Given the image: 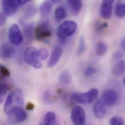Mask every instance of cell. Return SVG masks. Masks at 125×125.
Segmentation results:
<instances>
[{
	"label": "cell",
	"instance_id": "obj_1",
	"mask_svg": "<svg viewBox=\"0 0 125 125\" xmlns=\"http://www.w3.org/2000/svg\"><path fill=\"white\" fill-rule=\"evenodd\" d=\"M23 106L22 93L21 90H17L7 97L4 106V112L8 116L17 110L22 108Z\"/></svg>",
	"mask_w": 125,
	"mask_h": 125
},
{
	"label": "cell",
	"instance_id": "obj_2",
	"mask_svg": "<svg viewBox=\"0 0 125 125\" xmlns=\"http://www.w3.org/2000/svg\"><path fill=\"white\" fill-rule=\"evenodd\" d=\"M98 95V91L95 88L90 89L85 93H73L71 95V99L82 104H89L94 102Z\"/></svg>",
	"mask_w": 125,
	"mask_h": 125
},
{
	"label": "cell",
	"instance_id": "obj_3",
	"mask_svg": "<svg viewBox=\"0 0 125 125\" xmlns=\"http://www.w3.org/2000/svg\"><path fill=\"white\" fill-rule=\"evenodd\" d=\"M77 24L73 21H66L59 25L57 30V34L60 40H66L72 36L76 31Z\"/></svg>",
	"mask_w": 125,
	"mask_h": 125
},
{
	"label": "cell",
	"instance_id": "obj_4",
	"mask_svg": "<svg viewBox=\"0 0 125 125\" xmlns=\"http://www.w3.org/2000/svg\"><path fill=\"white\" fill-rule=\"evenodd\" d=\"M24 59L26 63L36 69H40L42 67V64L39 60L38 50L33 46L28 47L25 49Z\"/></svg>",
	"mask_w": 125,
	"mask_h": 125
},
{
	"label": "cell",
	"instance_id": "obj_5",
	"mask_svg": "<svg viewBox=\"0 0 125 125\" xmlns=\"http://www.w3.org/2000/svg\"><path fill=\"white\" fill-rule=\"evenodd\" d=\"M29 1L28 0H4L2 2L3 12L7 16L13 15L20 7Z\"/></svg>",
	"mask_w": 125,
	"mask_h": 125
},
{
	"label": "cell",
	"instance_id": "obj_6",
	"mask_svg": "<svg viewBox=\"0 0 125 125\" xmlns=\"http://www.w3.org/2000/svg\"><path fill=\"white\" fill-rule=\"evenodd\" d=\"M34 34L36 39L40 41L50 37L52 32L49 21L44 20L40 22L36 27Z\"/></svg>",
	"mask_w": 125,
	"mask_h": 125
},
{
	"label": "cell",
	"instance_id": "obj_7",
	"mask_svg": "<svg viewBox=\"0 0 125 125\" xmlns=\"http://www.w3.org/2000/svg\"><path fill=\"white\" fill-rule=\"evenodd\" d=\"M8 38L10 43L13 45H20L22 42L23 35L17 24H14L10 27L8 31Z\"/></svg>",
	"mask_w": 125,
	"mask_h": 125
},
{
	"label": "cell",
	"instance_id": "obj_8",
	"mask_svg": "<svg viewBox=\"0 0 125 125\" xmlns=\"http://www.w3.org/2000/svg\"><path fill=\"white\" fill-rule=\"evenodd\" d=\"M71 119L73 125H85L86 115L83 109L80 106L74 107L71 112Z\"/></svg>",
	"mask_w": 125,
	"mask_h": 125
},
{
	"label": "cell",
	"instance_id": "obj_9",
	"mask_svg": "<svg viewBox=\"0 0 125 125\" xmlns=\"http://www.w3.org/2000/svg\"><path fill=\"white\" fill-rule=\"evenodd\" d=\"M118 95L117 92L113 89L105 90L102 95L101 100L106 106L114 105L117 102Z\"/></svg>",
	"mask_w": 125,
	"mask_h": 125
},
{
	"label": "cell",
	"instance_id": "obj_10",
	"mask_svg": "<svg viewBox=\"0 0 125 125\" xmlns=\"http://www.w3.org/2000/svg\"><path fill=\"white\" fill-rule=\"evenodd\" d=\"M27 117L26 112L22 108L17 110L8 116V120L11 124H17L24 121Z\"/></svg>",
	"mask_w": 125,
	"mask_h": 125
},
{
	"label": "cell",
	"instance_id": "obj_11",
	"mask_svg": "<svg viewBox=\"0 0 125 125\" xmlns=\"http://www.w3.org/2000/svg\"><path fill=\"white\" fill-rule=\"evenodd\" d=\"M114 3V1L113 0H104L102 2L100 12L102 18L105 19H108L111 17Z\"/></svg>",
	"mask_w": 125,
	"mask_h": 125
},
{
	"label": "cell",
	"instance_id": "obj_12",
	"mask_svg": "<svg viewBox=\"0 0 125 125\" xmlns=\"http://www.w3.org/2000/svg\"><path fill=\"white\" fill-rule=\"evenodd\" d=\"M63 52V50L61 46L58 45L55 47L48 63V67L52 68L56 66L60 61Z\"/></svg>",
	"mask_w": 125,
	"mask_h": 125
},
{
	"label": "cell",
	"instance_id": "obj_13",
	"mask_svg": "<svg viewBox=\"0 0 125 125\" xmlns=\"http://www.w3.org/2000/svg\"><path fill=\"white\" fill-rule=\"evenodd\" d=\"M105 106L101 99H99L95 102L93 107V113L95 117L101 118L105 116L106 114Z\"/></svg>",
	"mask_w": 125,
	"mask_h": 125
},
{
	"label": "cell",
	"instance_id": "obj_14",
	"mask_svg": "<svg viewBox=\"0 0 125 125\" xmlns=\"http://www.w3.org/2000/svg\"><path fill=\"white\" fill-rule=\"evenodd\" d=\"M15 49L12 45L7 43H4L2 45L1 55L3 59H12L15 56Z\"/></svg>",
	"mask_w": 125,
	"mask_h": 125
},
{
	"label": "cell",
	"instance_id": "obj_15",
	"mask_svg": "<svg viewBox=\"0 0 125 125\" xmlns=\"http://www.w3.org/2000/svg\"><path fill=\"white\" fill-rule=\"evenodd\" d=\"M39 125H59L56 115L52 112H47Z\"/></svg>",
	"mask_w": 125,
	"mask_h": 125
},
{
	"label": "cell",
	"instance_id": "obj_16",
	"mask_svg": "<svg viewBox=\"0 0 125 125\" xmlns=\"http://www.w3.org/2000/svg\"><path fill=\"white\" fill-rule=\"evenodd\" d=\"M111 71L116 76H120L125 73V61L119 60L115 63L112 66Z\"/></svg>",
	"mask_w": 125,
	"mask_h": 125
},
{
	"label": "cell",
	"instance_id": "obj_17",
	"mask_svg": "<svg viewBox=\"0 0 125 125\" xmlns=\"http://www.w3.org/2000/svg\"><path fill=\"white\" fill-rule=\"evenodd\" d=\"M67 3L71 12L73 15L79 14L82 7V2L80 0H68Z\"/></svg>",
	"mask_w": 125,
	"mask_h": 125
},
{
	"label": "cell",
	"instance_id": "obj_18",
	"mask_svg": "<svg viewBox=\"0 0 125 125\" xmlns=\"http://www.w3.org/2000/svg\"><path fill=\"white\" fill-rule=\"evenodd\" d=\"M115 13L116 16L119 18L125 17V0L117 1L115 5Z\"/></svg>",
	"mask_w": 125,
	"mask_h": 125
},
{
	"label": "cell",
	"instance_id": "obj_19",
	"mask_svg": "<svg viewBox=\"0 0 125 125\" xmlns=\"http://www.w3.org/2000/svg\"><path fill=\"white\" fill-rule=\"evenodd\" d=\"M23 31L24 35L28 41H31L33 39L34 25L33 23H23Z\"/></svg>",
	"mask_w": 125,
	"mask_h": 125
},
{
	"label": "cell",
	"instance_id": "obj_20",
	"mask_svg": "<svg viewBox=\"0 0 125 125\" xmlns=\"http://www.w3.org/2000/svg\"><path fill=\"white\" fill-rule=\"evenodd\" d=\"M52 8V3L50 1H44L40 6V11L42 16H47L51 12Z\"/></svg>",
	"mask_w": 125,
	"mask_h": 125
},
{
	"label": "cell",
	"instance_id": "obj_21",
	"mask_svg": "<svg viewBox=\"0 0 125 125\" xmlns=\"http://www.w3.org/2000/svg\"><path fill=\"white\" fill-rule=\"evenodd\" d=\"M59 80L61 84L64 85H70L71 83V75L68 71H63L59 76Z\"/></svg>",
	"mask_w": 125,
	"mask_h": 125
},
{
	"label": "cell",
	"instance_id": "obj_22",
	"mask_svg": "<svg viewBox=\"0 0 125 125\" xmlns=\"http://www.w3.org/2000/svg\"><path fill=\"white\" fill-rule=\"evenodd\" d=\"M67 16V13L65 9L62 6L57 7L55 11V17L57 21H61Z\"/></svg>",
	"mask_w": 125,
	"mask_h": 125
},
{
	"label": "cell",
	"instance_id": "obj_23",
	"mask_svg": "<svg viewBox=\"0 0 125 125\" xmlns=\"http://www.w3.org/2000/svg\"><path fill=\"white\" fill-rule=\"evenodd\" d=\"M35 12L36 10L35 7L31 6L30 7L27 8L23 17L21 19L20 22L22 24L25 21L29 19H30L35 14Z\"/></svg>",
	"mask_w": 125,
	"mask_h": 125
},
{
	"label": "cell",
	"instance_id": "obj_24",
	"mask_svg": "<svg viewBox=\"0 0 125 125\" xmlns=\"http://www.w3.org/2000/svg\"><path fill=\"white\" fill-rule=\"evenodd\" d=\"M108 51L107 45L102 42H99L97 43L96 49V54L98 56H104Z\"/></svg>",
	"mask_w": 125,
	"mask_h": 125
},
{
	"label": "cell",
	"instance_id": "obj_25",
	"mask_svg": "<svg viewBox=\"0 0 125 125\" xmlns=\"http://www.w3.org/2000/svg\"><path fill=\"white\" fill-rule=\"evenodd\" d=\"M109 123L110 125H125L124 119L119 115L112 117L109 121Z\"/></svg>",
	"mask_w": 125,
	"mask_h": 125
},
{
	"label": "cell",
	"instance_id": "obj_26",
	"mask_svg": "<svg viewBox=\"0 0 125 125\" xmlns=\"http://www.w3.org/2000/svg\"><path fill=\"white\" fill-rule=\"evenodd\" d=\"M86 43L85 39L83 37H81L79 40V45L77 50V54L78 55H81L84 53L86 50Z\"/></svg>",
	"mask_w": 125,
	"mask_h": 125
},
{
	"label": "cell",
	"instance_id": "obj_27",
	"mask_svg": "<svg viewBox=\"0 0 125 125\" xmlns=\"http://www.w3.org/2000/svg\"><path fill=\"white\" fill-rule=\"evenodd\" d=\"M38 53L39 58L42 60H46L49 55L48 51L44 48H41L39 49L38 50Z\"/></svg>",
	"mask_w": 125,
	"mask_h": 125
},
{
	"label": "cell",
	"instance_id": "obj_28",
	"mask_svg": "<svg viewBox=\"0 0 125 125\" xmlns=\"http://www.w3.org/2000/svg\"><path fill=\"white\" fill-rule=\"evenodd\" d=\"M8 91L7 86L3 83H0V100L1 102L3 100L4 96L6 94Z\"/></svg>",
	"mask_w": 125,
	"mask_h": 125
},
{
	"label": "cell",
	"instance_id": "obj_29",
	"mask_svg": "<svg viewBox=\"0 0 125 125\" xmlns=\"http://www.w3.org/2000/svg\"><path fill=\"white\" fill-rule=\"evenodd\" d=\"M108 27V24L107 22L98 21L95 24V28L97 31H101L107 28Z\"/></svg>",
	"mask_w": 125,
	"mask_h": 125
},
{
	"label": "cell",
	"instance_id": "obj_30",
	"mask_svg": "<svg viewBox=\"0 0 125 125\" xmlns=\"http://www.w3.org/2000/svg\"><path fill=\"white\" fill-rule=\"evenodd\" d=\"M96 71V69L93 66L88 67L84 71V74L86 76H90L93 75Z\"/></svg>",
	"mask_w": 125,
	"mask_h": 125
},
{
	"label": "cell",
	"instance_id": "obj_31",
	"mask_svg": "<svg viewBox=\"0 0 125 125\" xmlns=\"http://www.w3.org/2000/svg\"><path fill=\"white\" fill-rule=\"evenodd\" d=\"M0 72L1 75L5 77L8 76L10 74L9 70L3 65H0Z\"/></svg>",
	"mask_w": 125,
	"mask_h": 125
},
{
	"label": "cell",
	"instance_id": "obj_32",
	"mask_svg": "<svg viewBox=\"0 0 125 125\" xmlns=\"http://www.w3.org/2000/svg\"><path fill=\"white\" fill-rule=\"evenodd\" d=\"M123 57V54L121 51H117L115 52L113 56V60L115 61L121 60Z\"/></svg>",
	"mask_w": 125,
	"mask_h": 125
},
{
	"label": "cell",
	"instance_id": "obj_33",
	"mask_svg": "<svg viewBox=\"0 0 125 125\" xmlns=\"http://www.w3.org/2000/svg\"><path fill=\"white\" fill-rule=\"evenodd\" d=\"M7 15L3 12H2L0 15V26L3 25L6 21Z\"/></svg>",
	"mask_w": 125,
	"mask_h": 125
},
{
	"label": "cell",
	"instance_id": "obj_34",
	"mask_svg": "<svg viewBox=\"0 0 125 125\" xmlns=\"http://www.w3.org/2000/svg\"><path fill=\"white\" fill-rule=\"evenodd\" d=\"M34 105L31 102H28L26 106V109L27 110H28V111H32L34 109Z\"/></svg>",
	"mask_w": 125,
	"mask_h": 125
},
{
	"label": "cell",
	"instance_id": "obj_35",
	"mask_svg": "<svg viewBox=\"0 0 125 125\" xmlns=\"http://www.w3.org/2000/svg\"><path fill=\"white\" fill-rule=\"evenodd\" d=\"M120 46L122 49L125 52V36L122 39L120 42Z\"/></svg>",
	"mask_w": 125,
	"mask_h": 125
},
{
	"label": "cell",
	"instance_id": "obj_36",
	"mask_svg": "<svg viewBox=\"0 0 125 125\" xmlns=\"http://www.w3.org/2000/svg\"><path fill=\"white\" fill-rule=\"evenodd\" d=\"M123 84H124V85L125 86V75L124 77V78H123Z\"/></svg>",
	"mask_w": 125,
	"mask_h": 125
}]
</instances>
